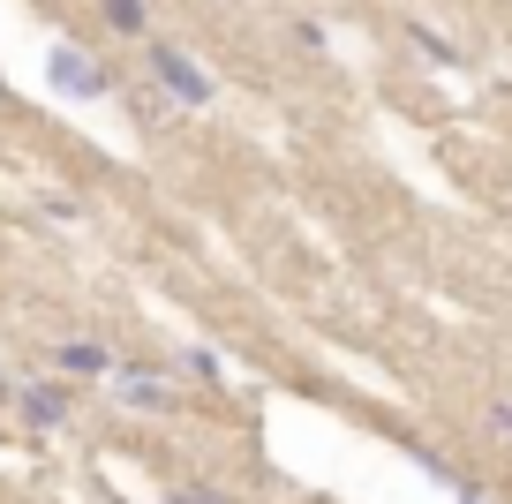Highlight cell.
<instances>
[{"instance_id":"52a82bcc","label":"cell","mask_w":512,"mask_h":504,"mask_svg":"<svg viewBox=\"0 0 512 504\" xmlns=\"http://www.w3.org/2000/svg\"><path fill=\"white\" fill-rule=\"evenodd\" d=\"M490 422H497V429L512 437V399H497V407H490Z\"/></svg>"},{"instance_id":"8992f818","label":"cell","mask_w":512,"mask_h":504,"mask_svg":"<svg viewBox=\"0 0 512 504\" xmlns=\"http://www.w3.org/2000/svg\"><path fill=\"white\" fill-rule=\"evenodd\" d=\"M23 414H31V422H61V414H68V392H61V384H46V392H23Z\"/></svg>"},{"instance_id":"277c9868","label":"cell","mask_w":512,"mask_h":504,"mask_svg":"<svg viewBox=\"0 0 512 504\" xmlns=\"http://www.w3.org/2000/svg\"><path fill=\"white\" fill-rule=\"evenodd\" d=\"M53 369H76V377H113V354L98 339H61L53 347Z\"/></svg>"},{"instance_id":"3957f363","label":"cell","mask_w":512,"mask_h":504,"mask_svg":"<svg viewBox=\"0 0 512 504\" xmlns=\"http://www.w3.org/2000/svg\"><path fill=\"white\" fill-rule=\"evenodd\" d=\"M166 369H121V384H113V399L121 407H166Z\"/></svg>"},{"instance_id":"6da1fadb","label":"cell","mask_w":512,"mask_h":504,"mask_svg":"<svg viewBox=\"0 0 512 504\" xmlns=\"http://www.w3.org/2000/svg\"><path fill=\"white\" fill-rule=\"evenodd\" d=\"M151 76H159V91L174 98V106H211V98H219V83H211L181 46H151Z\"/></svg>"},{"instance_id":"5b68a950","label":"cell","mask_w":512,"mask_h":504,"mask_svg":"<svg viewBox=\"0 0 512 504\" xmlns=\"http://www.w3.org/2000/svg\"><path fill=\"white\" fill-rule=\"evenodd\" d=\"M106 23L121 38H151V8H144V0H106Z\"/></svg>"},{"instance_id":"9c48e42d","label":"cell","mask_w":512,"mask_h":504,"mask_svg":"<svg viewBox=\"0 0 512 504\" xmlns=\"http://www.w3.org/2000/svg\"><path fill=\"white\" fill-rule=\"evenodd\" d=\"M0 106H8V83H0Z\"/></svg>"},{"instance_id":"7a4b0ae2","label":"cell","mask_w":512,"mask_h":504,"mask_svg":"<svg viewBox=\"0 0 512 504\" xmlns=\"http://www.w3.org/2000/svg\"><path fill=\"white\" fill-rule=\"evenodd\" d=\"M46 76L61 83L68 98H98V91L113 83V76H106V68H98V61H91L83 46H53V53H46Z\"/></svg>"},{"instance_id":"ba28073f","label":"cell","mask_w":512,"mask_h":504,"mask_svg":"<svg viewBox=\"0 0 512 504\" xmlns=\"http://www.w3.org/2000/svg\"><path fill=\"white\" fill-rule=\"evenodd\" d=\"M181 504H226V497H211V489H189V497H181Z\"/></svg>"}]
</instances>
